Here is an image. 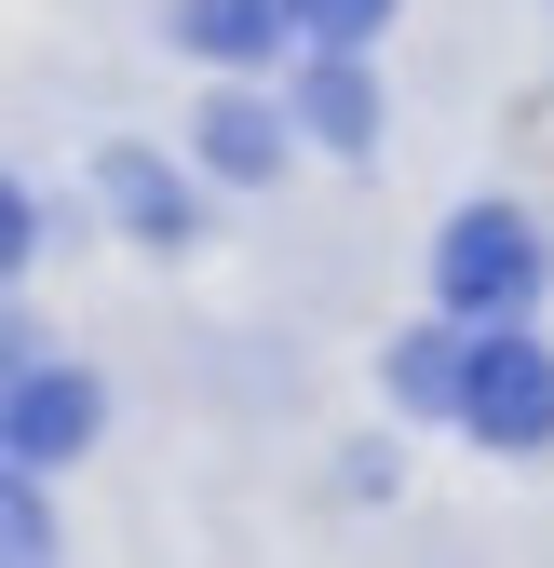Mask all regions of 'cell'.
<instances>
[{"label": "cell", "instance_id": "11", "mask_svg": "<svg viewBox=\"0 0 554 568\" xmlns=\"http://www.w3.org/2000/svg\"><path fill=\"white\" fill-rule=\"evenodd\" d=\"M14 257H28V190L0 176V271H14Z\"/></svg>", "mask_w": 554, "mask_h": 568}, {"label": "cell", "instance_id": "1", "mask_svg": "<svg viewBox=\"0 0 554 568\" xmlns=\"http://www.w3.org/2000/svg\"><path fill=\"white\" fill-rule=\"evenodd\" d=\"M447 406H460L488 447H554V352H541V338H514V325H473V338H460Z\"/></svg>", "mask_w": 554, "mask_h": 568}, {"label": "cell", "instance_id": "5", "mask_svg": "<svg viewBox=\"0 0 554 568\" xmlns=\"http://www.w3.org/2000/svg\"><path fill=\"white\" fill-rule=\"evenodd\" d=\"M203 163H217V176H270V163H285V122H270L257 95H217V109H203Z\"/></svg>", "mask_w": 554, "mask_h": 568}, {"label": "cell", "instance_id": "10", "mask_svg": "<svg viewBox=\"0 0 554 568\" xmlns=\"http://www.w3.org/2000/svg\"><path fill=\"white\" fill-rule=\"evenodd\" d=\"M0 555H41V501L28 487H0Z\"/></svg>", "mask_w": 554, "mask_h": 568}, {"label": "cell", "instance_id": "7", "mask_svg": "<svg viewBox=\"0 0 554 568\" xmlns=\"http://www.w3.org/2000/svg\"><path fill=\"white\" fill-rule=\"evenodd\" d=\"M109 190L135 203V231H150V244H176V231H189V190H176L163 163H135V150H122V163H109Z\"/></svg>", "mask_w": 554, "mask_h": 568}, {"label": "cell", "instance_id": "4", "mask_svg": "<svg viewBox=\"0 0 554 568\" xmlns=\"http://www.w3.org/2000/svg\"><path fill=\"white\" fill-rule=\"evenodd\" d=\"M176 41L189 54H270V41H285V0H176Z\"/></svg>", "mask_w": 554, "mask_h": 568}, {"label": "cell", "instance_id": "8", "mask_svg": "<svg viewBox=\"0 0 554 568\" xmlns=\"http://www.w3.org/2000/svg\"><path fill=\"white\" fill-rule=\"evenodd\" d=\"M285 28H311L325 54H352V41H379V28H392V0H285Z\"/></svg>", "mask_w": 554, "mask_h": 568}, {"label": "cell", "instance_id": "6", "mask_svg": "<svg viewBox=\"0 0 554 568\" xmlns=\"http://www.w3.org/2000/svg\"><path fill=\"white\" fill-rule=\"evenodd\" d=\"M298 109H311V135H325V150H366V135H379V95H366V68H352V54H325Z\"/></svg>", "mask_w": 554, "mask_h": 568}, {"label": "cell", "instance_id": "2", "mask_svg": "<svg viewBox=\"0 0 554 568\" xmlns=\"http://www.w3.org/2000/svg\"><path fill=\"white\" fill-rule=\"evenodd\" d=\"M433 284H447V312L460 325H514L527 298H541V244H527V217H447V244H433Z\"/></svg>", "mask_w": 554, "mask_h": 568}, {"label": "cell", "instance_id": "9", "mask_svg": "<svg viewBox=\"0 0 554 568\" xmlns=\"http://www.w3.org/2000/svg\"><path fill=\"white\" fill-rule=\"evenodd\" d=\"M447 379H460V338H406L392 352V393L406 406H447Z\"/></svg>", "mask_w": 554, "mask_h": 568}, {"label": "cell", "instance_id": "3", "mask_svg": "<svg viewBox=\"0 0 554 568\" xmlns=\"http://www.w3.org/2000/svg\"><path fill=\"white\" fill-rule=\"evenodd\" d=\"M95 419H109V406H95L82 366H28L14 406H0V447H14L28 474H54V460H82V447H95Z\"/></svg>", "mask_w": 554, "mask_h": 568}]
</instances>
